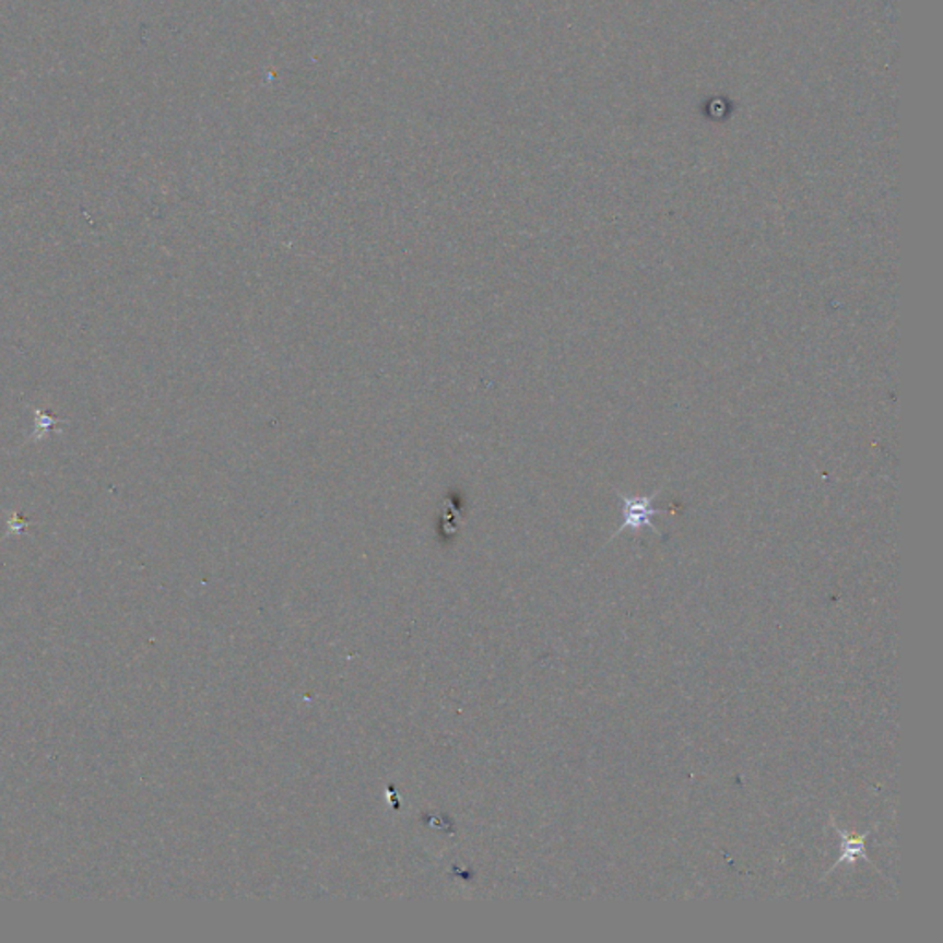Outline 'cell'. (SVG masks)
<instances>
[{"instance_id":"1","label":"cell","mask_w":943,"mask_h":943,"mask_svg":"<svg viewBox=\"0 0 943 943\" xmlns=\"http://www.w3.org/2000/svg\"><path fill=\"white\" fill-rule=\"evenodd\" d=\"M662 491L663 485L658 486L657 491L650 494V496H628V494L622 493V491H615V496L622 499L623 504V522L620 528L615 529L614 534L610 537L606 544H610L612 540L617 539L625 531H633L634 534H638L644 529H649V531L658 534V537H663L662 531L652 522L655 516L663 515L662 509H657L652 505L655 504V499L658 498V494L662 493Z\"/></svg>"},{"instance_id":"2","label":"cell","mask_w":943,"mask_h":943,"mask_svg":"<svg viewBox=\"0 0 943 943\" xmlns=\"http://www.w3.org/2000/svg\"><path fill=\"white\" fill-rule=\"evenodd\" d=\"M832 827L837 832L838 837H840V856H838L837 862H835V864H833V867L822 875L821 883L826 880V877H829V875H832L840 864H853V862L859 861V859L867 861L868 864H872L873 870L881 873L880 868L875 867L872 859L867 856L868 838L872 837L873 833L880 829V824H873V826L864 833H850L838 826L837 821L832 816ZM881 875H883V873H881Z\"/></svg>"}]
</instances>
